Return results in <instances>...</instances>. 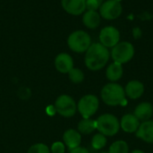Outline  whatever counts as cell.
Returning a JSON list of instances; mask_svg holds the SVG:
<instances>
[{
  "label": "cell",
  "instance_id": "cell-1",
  "mask_svg": "<svg viewBox=\"0 0 153 153\" xmlns=\"http://www.w3.org/2000/svg\"><path fill=\"white\" fill-rule=\"evenodd\" d=\"M110 58V51L108 48L100 42L91 43L90 48L85 52L84 63L91 71H98L102 69L108 62Z\"/></svg>",
  "mask_w": 153,
  "mask_h": 153
},
{
  "label": "cell",
  "instance_id": "cell-2",
  "mask_svg": "<svg viewBox=\"0 0 153 153\" xmlns=\"http://www.w3.org/2000/svg\"><path fill=\"white\" fill-rule=\"evenodd\" d=\"M100 96L102 101L109 106H125L127 102L125 88L118 83L109 82L106 84L100 91Z\"/></svg>",
  "mask_w": 153,
  "mask_h": 153
},
{
  "label": "cell",
  "instance_id": "cell-3",
  "mask_svg": "<svg viewBox=\"0 0 153 153\" xmlns=\"http://www.w3.org/2000/svg\"><path fill=\"white\" fill-rule=\"evenodd\" d=\"M97 130L106 137H112L120 130V121L112 114H103L96 120Z\"/></svg>",
  "mask_w": 153,
  "mask_h": 153
},
{
  "label": "cell",
  "instance_id": "cell-4",
  "mask_svg": "<svg viewBox=\"0 0 153 153\" xmlns=\"http://www.w3.org/2000/svg\"><path fill=\"white\" fill-rule=\"evenodd\" d=\"M67 44L71 50L76 53H83L91 45V38L86 32L78 30L69 35Z\"/></svg>",
  "mask_w": 153,
  "mask_h": 153
},
{
  "label": "cell",
  "instance_id": "cell-5",
  "mask_svg": "<svg viewBox=\"0 0 153 153\" xmlns=\"http://www.w3.org/2000/svg\"><path fill=\"white\" fill-rule=\"evenodd\" d=\"M134 47L129 41H119L112 48L110 56L114 62L121 65L129 62L134 56Z\"/></svg>",
  "mask_w": 153,
  "mask_h": 153
},
{
  "label": "cell",
  "instance_id": "cell-6",
  "mask_svg": "<svg viewBox=\"0 0 153 153\" xmlns=\"http://www.w3.org/2000/svg\"><path fill=\"white\" fill-rule=\"evenodd\" d=\"M100 106L99 98L92 94L83 96L77 104V110L82 118H91L94 115Z\"/></svg>",
  "mask_w": 153,
  "mask_h": 153
},
{
  "label": "cell",
  "instance_id": "cell-7",
  "mask_svg": "<svg viewBox=\"0 0 153 153\" xmlns=\"http://www.w3.org/2000/svg\"><path fill=\"white\" fill-rule=\"evenodd\" d=\"M54 106L56 113L65 118L73 117L77 111V104L74 99L65 94L60 95L56 98Z\"/></svg>",
  "mask_w": 153,
  "mask_h": 153
},
{
  "label": "cell",
  "instance_id": "cell-8",
  "mask_svg": "<svg viewBox=\"0 0 153 153\" xmlns=\"http://www.w3.org/2000/svg\"><path fill=\"white\" fill-rule=\"evenodd\" d=\"M122 14V5L117 0H107L100 7V14L106 20H115Z\"/></svg>",
  "mask_w": 153,
  "mask_h": 153
},
{
  "label": "cell",
  "instance_id": "cell-9",
  "mask_svg": "<svg viewBox=\"0 0 153 153\" xmlns=\"http://www.w3.org/2000/svg\"><path fill=\"white\" fill-rule=\"evenodd\" d=\"M120 41V32L114 26L104 27L100 33V43L106 48L115 47Z\"/></svg>",
  "mask_w": 153,
  "mask_h": 153
},
{
  "label": "cell",
  "instance_id": "cell-10",
  "mask_svg": "<svg viewBox=\"0 0 153 153\" xmlns=\"http://www.w3.org/2000/svg\"><path fill=\"white\" fill-rule=\"evenodd\" d=\"M55 68L58 72L62 74H68V72L73 68H74V60L68 53H59L55 59Z\"/></svg>",
  "mask_w": 153,
  "mask_h": 153
},
{
  "label": "cell",
  "instance_id": "cell-11",
  "mask_svg": "<svg viewBox=\"0 0 153 153\" xmlns=\"http://www.w3.org/2000/svg\"><path fill=\"white\" fill-rule=\"evenodd\" d=\"M141 124V122L134 114H126L120 120V129L126 133H135Z\"/></svg>",
  "mask_w": 153,
  "mask_h": 153
},
{
  "label": "cell",
  "instance_id": "cell-12",
  "mask_svg": "<svg viewBox=\"0 0 153 153\" xmlns=\"http://www.w3.org/2000/svg\"><path fill=\"white\" fill-rule=\"evenodd\" d=\"M124 88H125L126 96L132 100L139 99L143 95L144 90H145L144 85L137 79L129 81L126 84V87Z\"/></svg>",
  "mask_w": 153,
  "mask_h": 153
},
{
  "label": "cell",
  "instance_id": "cell-13",
  "mask_svg": "<svg viewBox=\"0 0 153 153\" xmlns=\"http://www.w3.org/2000/svg\"><path fill=\"white\" fill-rule=\"evenodd\" d=\"M61 5L66 13L73 15L82 14L86 9L85 0H62Z\"/></svg>",
  "mask_w": 153,
  "mask_h": 153
},
{
  "label": "cell",
  "instance_id": "cell-14",
  "mask_svg": "<svg viewBox=\"0 0 153 153\" xmlns=\"http://www.w3.org/2000/svg\"><path fill=\"white\" fill-rule=\"evenodd\" d=\"M63 140L65 145L69 149V151H72L80 147L82 143V134L77 130L68 129L65 132Z\"/></svg>",
  "mask_w": 153,
  "mask_h": 153
},
{
  "label": "cell",
  "instance_id": "cell-15",
  "mask_svg": "<svg viewBox=\"0 0 153 153\" xmlns=\"http://www.w3.org/2000/svg\"><path fill=\"white\" fill-rule=\"evenodd\" d=\"M136 137L144 142L153 143V121L148 120L141 123L137 132L135 133Z\"/></svg>",
  "mask_w": 153,
  "mask_h": 153
},
{
  "label": "cell",
  "instance_id": "cell-16",
  "mask_svg": "<svg viewBox=\"0 0 153 153\" xmlns=\"http://www.w3.org/2000/svg\"><path fill=\"white\" fill-rule=\"evenodd\" d=\"M134 115L142 123L151 120L153 115V106L149 102H142L135 107Z\"/></svg>",
  "mask_w": 153,
  "mask_h": 153
},
{
  "label": "cell",
  "instance_id": "cell-17",
  "mask_svg": "<svg viewBox=\"0 0 153 153\" xmlns=\"http://www.w3.org/2000/svg\"><path fill=\"white\" fill-rule=\"evenodd\" d=\"M123 74H124L123 65L114 61L111 64H109L106 69V78L110 82L117 83L119 79L122 78Z\"/></svg>",
  "mask_w": 153,
  "mask_h": 153
},
{
  "label": "cell",
  "instance_id": "cell-18",
  "mask_svg": "<svg viewBox=\"0 0 153 153\" xmlns=\"http://www.w3.org/2000/svg\"><path fill=\"white\" fill-rule=\"evenodd\" d=\"M83 24L89 29H95L100 23V14L97 11H87L82 16Z\"/></svg>",
  "mask_w": 153,
  "mask_h": 153
},
{
  "label": "cell",
  "instance_id": "cell-19",
  "mask_svg": "<svg viewBox=\"0 0 153 153\" xmlns=\"http://www.w3.org/2000/svg\"><path fill=\"white\" fill-rule=\"evenodd\" d=\"M97 130L96 120L91 118H82L77 126V131L81 134H91Z\"/></svg>",
  "mask_w": 153,
  "mask_h": 153
},
{
  "label": "cell",
  "instance_id": "cell-20",
  "mask_svg": "<svg viewBox=\"0 0 153 153\" xmlns=\"http://www.w3.org/2000/svg\"><path fill=\"white\" fill-rule=\"evenodd\" d=\"M109 153H129V146L128 143L126 141L123 140H118L114 142L109 149H108Z\"/></svg>",
  "mask_w": 153,
  "mask_h": 153
},
{
  "label": "cell",
  "instance_id": "cell-21",
  "mask_svg": "<svg viewBox=\"0 0 153 153\" xmlns=\"http://www.w3.org/2000/svg\"><path fill=\"white\" fill-rule=\"evenodd\" d=\"M108 143V139L105 135L101 134V133H97L95 134L92 139H91V147L94 149V150H97V151H100V150H102Z\"/></svg>",
  "mask_w": 153,
  "mask_h": 153
},
{
  "label": "cell",
  "instance_id": "cell-22",
  "mask_svg": "<svg viewBox=\"0 0 153 153\" xmlns=\"http://www.w3.org/2000/svg\"><path fill=\"white\" fill-rule=\"evenodd\" d=\"M68 77L69 79L74 84H80L84 80V73L78 68H73L68 72Z\"/></svg>",
  "mask_w": 153,
  "mask_h": 153
},
{
  "label": "cell",
  "instance_id": "cell-23",
  "mask_svg": "<svg viewBox=\"0 0 153 153\" xmlns=\"http://www.w3.org/2000/svg\"><path fill=\"white\" fill-rule=\"evenodd\" d=\"M28 153H50V150L44 143H35L30 147Z\"/></svg>",
  "mask_w": 153,
  "mask_h": 153
},
{
  "label": "cell",
  "instance_id": "cell-24",
  "mask_svg": "<svg viewBox=\"0 0 153 153\" xmlns=\"http://www.w3.org/2000/svg\"><path fill=\"white\" fill-rule=\"evenodd\" d=\"M87 11H97L102 5V0H85Z\"/></svg>",
  "mask_w": 153,
  "mask_h": 153
},
{
  "label": "cell",
  "instance_id": "cell-25",
  "mask_svg": "<svg viewBox=\"0 0 153 153\" xmlns=\"http://www.w3.org/2000/svg\"><path fill=\"white\" fill-rule=\"evenodd\" d=\"M50 151L52 153H65V145L62 142H56L51 145Z\"/></svg>",
  "mask_w": 153,
  "mask_h": 153
},
{
  "label": "cell",
  "instance_id": "cell-26",
  "mask_svg": "<svg viewBox=\"0 0 153 153\" xmlns=\"http://www.w3.org/2000/svg\"><path fill=\"white\" fill-rule=\"evenodd\" d=\"M70 153H90L89 152V151L86 149V148H84V147H78V148H76V149H74V150H72V151H70Z\"/></svg>",
  "mask_w": 153,
  "mask_h": 153
},
{
  "label": "cell",
  "instance_id": "cell-27",
  "mask_svg": "<svg viewBox=\"0 0 153 153\" xmlns=\"http://www.w3.org/2000/svg\"><path fill=\"white\" fill-rule=\"evenodd\" d=\"M47 113L50 115V116H52V115H54L56 113V108H55V106H48L47 107Z\"/></svg>",
  "mask_w": 153,
  "mask_h": 153
},
{
  "label": "cell",
  "instance_id": "cell-28",
  "mask_svg": "<svg viewBox=\"0 0 153 153\" xmlns=\"http://www.w3.org/2000/svg\"><path fill=\"white\" fill-rule=\"evenodd\" d=\"M130 153H145L143 151H142V150H134L133 151H131Z\"/></svg>",
  "mask_w": 153,
  "mask_h": 153
},
{
  "label": "cell",
  "instance_id": "cell-29",
  "mask_svg": "<svg viewBox=\"0 0 153 153\" xmlns=\"http://www.w3.org/2000/svg\"><path fill=\"white\" fill-rule=\"evenodd\" d=\"M100 153H109L108 151H102V152H100Z\"/></svg>",
  "mask_w": 153,
  "mask_h": 153
}]
</instances>
